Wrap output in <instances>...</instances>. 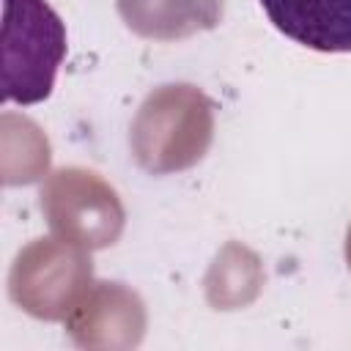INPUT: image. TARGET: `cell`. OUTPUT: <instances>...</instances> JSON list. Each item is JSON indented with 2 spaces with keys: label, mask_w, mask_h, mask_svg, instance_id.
Returning a JSON list of instances; mask_svg holds the SVG:
<instances>
[{
  "label": "cell",
  "mask_w": 351,
  "mask_h": 351,
  "mask_svg": "<svg viewBox=\"0 0 351 351\" xmlns=\"http://www.w3.org/2000/svg\"><path fill=\"white\" fill-rule=\"evenodd\" d=\"M3 99L38 104L66 55V27L47 0H3Z\"/></svg>",
  "instance_id": "1"
},
{
  "label": "cell",
  "mask_w": 351,
  "mask_h": 351,
  "mask_svg": "<svg viewBox=\"0 0 351 351\" xmlns=\"http://www.w3.org/2000/svg\"><path fill=\"white\" fill-rule=\"evenodd\" d=\"M271 25L315 52H351V0H261Z\"/></svg>",
  "instance_id": "2"
}]
</instances>
